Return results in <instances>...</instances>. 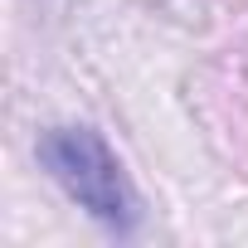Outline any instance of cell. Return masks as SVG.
Listing matches in <instances>:
<instances>
[{
  "label": "cell",
  "mask_w": 248,
  "mask_h": 248,
  "mask_svg": "<svg viewBox=\"0 0 248 248\" xmlns=\"http://www.w3.org/2000/svg\"><path fill=\"white\" fill-rule=\"evenodd\" d=\"M34 156L44 166V175L102 229L112 233H137L141 224V200L122 170L117 151L107 146V137L97 127H83V122H68V127H49L34 141Z\"/></svg>",
  "instance_id": "cell-1"
}]
</instances>
